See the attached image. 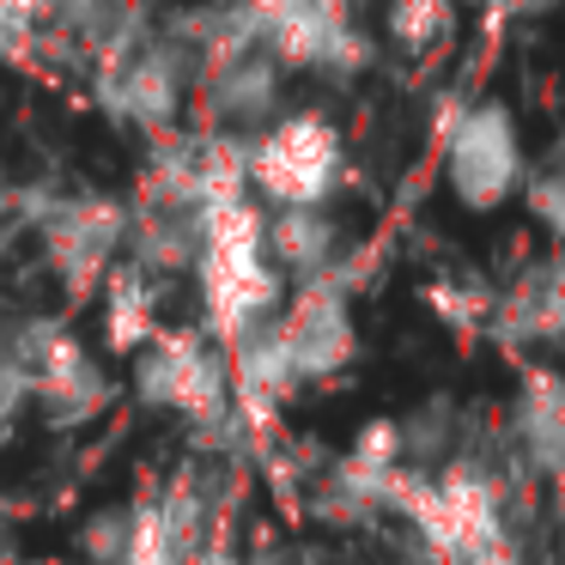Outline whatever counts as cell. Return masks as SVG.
<instances>
[{
  "label": "cell",
  "instance_id": "e0dca14e",
  "mask_svg": "<svg viewBox=\"0 0 565 565\" xmlns=\"http://www.w3.org/2000/svg\"><path fill=\"white\" fill-rule=\"evenodd\" d=\"M38 19H43V0H0V62H13V55L31 50Z\"/></svg>",
  "mask_w": 565,
  "mask_h": 565
},
{
  "label": "cell",
  "instance_id": "7c38bea8",
  "mask_svg": "<svg viewBox=\"0 0 565 565\" xmlns=\"http://www.w3.org/2000/svg\"><path fill=\"white\" fill-rule=\"evenodd\" d=\"M516 438L541 475H565V377L559 371H529L516 395Z\"/></svg>",
  "mask_w": 565,
  "mask_h": 565
},
{
  "label": "cell",
  "instance_id": "2e32d148",
  "mask_svg": "<svg viewBox=\"0 0 565 565\" xmlns=\"http://www.w3.org/2000/svg\"><path fill=\"white\" fill-rule=\"evenodd\" d=\"M523 201H529V213H535L541 232L565 244V171H559V164H547L541 177H529V183H523Z\"/></svg>",
  "mask_w": 565,
  "mask_h": 565
},
{
  "label": "cell",
  "instance_id": "d6986e66",
  "mask_svg": "<svg viewBox=\"0 0 565 565\" xmlns=\"http://www.w3.org/2000/svg\"><path fill=\"white\" fill-rule=\"evenodd\" d=\"M462 7H492V13H499V7H504V0H462Z\"/></svg>",
  "mask_w": 565,
  "mask_h": 565
},
{
  "label": "cell",
  "instance_id": "9a60e30c",
  "mask_svg": "<svg viewBox=\"0 0 565 565\" xmlns=\"http://www.w3.org/2000/svg\"><path fill=\"white\" fill-rule=\"evenodd\" d=\"M431 310L438 317H450L456 329H480V322H492V305H499V292L492 286H480V280H450V286H431Z\"/></svg>",
  "mask_w": 565,
  "mask_h": 565
},
{
  "label": "cell",
  "instance_id": "277c9868",
  "mask_svg": "<svg viewBox=\"0 0 565 565\" xmlns=\"http://www.w3.org/2000/svg\"><path fill=\"white\" fill-rule=\"evenodd\" d=\"M244 7L256 43L280 55V67L347 79L371 62V38L359 31L347 0H244Z\"/></svg>",
  "mask_w": 565,
  "mask_h": 565
},
{
  "label": "cell",
  "instance_id": "ac0fdd59",
  "mask_svg": "<svg viewBox=\"0 0 565 565\" xmlns=\"http://www.w3.org/2000/svg\"><path fill=\"white\" fill-rule=\"evenodd\" d=\"M13 207V189H7V177H0V213Z\"/></svg>",
  "mask_w": 565,
  "mask_h": 565
},
{
  "label": "cell",
  "instance_id": "44dd1931",
  "mask_svg": "<svg viewBox=\"0 0 565 565\" xmlns=\"http://www.w3.org/2000/svg\"><path fill=\"white\" fill-rule=\"evenodd\" d=\"M195 565H232V559H220V553H213V559H195Z\"/></svg>",
  "mask_w": 565,
  "mask_h": 565
},
{
  "label": "cell",
  "instance_id": "30bf717a",
  "mask_svg": "<svg viewBox=\"0 0 565 565\" xmlns=\"http://www.w3.org/2000/svg\"><path fill=\"white\" fill-rule=\"evenodd\" d=\"M492 334L504 341H565V249L529 262L511 292L492 305Z\"/></svg>",
  "mask_w": 565,
  "mask_h": 565
},
{
  "label": "cell",
  "instance_id": "52a82bcc",
  "mask_svg": "<svg viewBox=\"0 0 565 565\" xmlns=\"http://www.w3.org/2000/svg\"><path fill=\"white\" fill-rule=\"evenodd\" d=\"M274 329H280L286 365H292L298 383L334 377V371L353 359L359 334H353V310H347V286L334 274H317V280L298 286V298L286 310H274Z\"/></svg>",
  "mask_w": 565,
  "mask_h": 565
},
{
  "label": "cell",
  "instance_id": "3957f363",
  "mask_svg": "<svg viewBox=\"0 0 565 565\" xmlns=\"http://www.w3.org/2000/svg\"><path fill=\"white\" fill-rule=\"evenodd\" d=\"M244 177L268 207H329L347 177V140L329 116H286L244 140Z\"/></svg>",
  "mask_w": 565,
  "mask_h": 565
},
{
  "label": "cell",
  "instance_id": "7402d4cb",
  "mask_svg": "<svg viewBox=\"0 0 565 565\" xmlns=\"http://www.w3.org/2000/svg\"><path fill=\"white\" fill-rule=\"evenodd\" d=\"M347 7H359V0H347Z\"/></svg>",
  "mask_w": 565,
  "mask_h": 565
},
{
  "label": "cell",
  "instance_id": "7a4b0ae2",
  "mask_svg": "<svg viewBox=\"0 0 565 565\" xmlns=\"http://www.w3.org/2000/svg\"><path fill=\"white\" fill-rule=\"evenodd\" d=\"M189 79H195V62L189 50L171 38V31H128L110 50H98V104L128 128H147V135H164L177 128V110L189 98Z\"/></svg>",
  "mask_w": 565,
  "mask_h": 565
},
{
  "label": "cell",
  "instance_id": "5bb4252c",
  "mask_svg": "<svg viewBox=\"0 0 565 565\" xmlns=\"http://www.w3.org/2000/svg\"><path fill=\"white\" fill-rule=\"evenodd\" d=\"M456 31V0H390V38L426 55Z\"/></svg>",
  "mask_w": 565,
  "mask_h": 565
},
{
  "label": "cell",
  "instance_id": "5b68a950",
  "mask_svg": "<svg viewBox=\"0 0 565 565\" xmlns=\"http://www.w3.org/2000/svg\"><path fill=\"white\" fill-rule=\"evenodd\" d=\"M444 183L468 213H492L523 189V135L499 98L468 104L444 135Z\"/></svg>",
  "mask_w": 565,
  "mask_h": 565
},
{
  "label": "cell",
  "instance_id": "6da1fadb",
  "mask_svg": "<svg viewBox=\"0 0 565 565\" xmlns=\"http://www.w3.org/2000/svg\"><path fill=\"white\" fill-rule=\"evenodd\" d=\"M195 280H201V310H207V334L232 347L244 329L280 310L286 274L274 268L268 244H262V213L249 195L207 207L195 249Z\"/></svg>",
  "mask_w": 565,
  "mask_h": 565
},
{
  "label": "cell",
  "instance_id": "ba28073f",
  "mask_svg": "<svg viewBox=\"0 0 565 565\" xmlns=\"http://www.w3.org/2000/svg\"><path fill=\"white\" fill-rule=\"evenodd\" d=\"M280 86H286V67L274 50H262V43H244V50H225L213 55V62L195 67V79H189V92L201 98V110H207V128H256L274 116V104H280Z\"/></svg>",
  "mask_w": 565,
  "mask_h": 565
},
{
  "label": "cell",
  "instance_id": "4fadbf2b",
  "mask_svg": "<svg viewBox=\"0 0 565 565\" xmlns=\"http://www.w3.org/2000/svg\"><path fill=\"white\" fill-rule=\"evenodd\" d=\"M104 329H110L116 353H135L159 334V292H152L147 268H110V286H104Z\"/></svg>",
  "mask_w": 565,
  "mask_h": 565
},
{
  "label": "cell",
  "instance_id": "8fae6325",
  "mask_svg": "<svg viewBox=\"0 0 565 565\" xmlns=\"http://www.w3.org/2000/svg\"><path fill=\"white\" fill-rule=\"evenodd\" d=\"M262 244H268L274 268L305 286V280H317V274L334 268L341 225H334L329 207H274L268 220H262Z\"/></svg>",
  "mask_w": 565,
  "mask_h": 565
},
{
  "label": "cell",
  "instance_id": "9c48e42d",
  "mask_svg": "<svg viewBox=\"0 0 565 565\" xmlns=\"http://www.w3.org/2000/svg\"><path fill=\"white\" fill-rule=\"evenodd\" d=\"M128 237V213L104 195H67L43 213V249L67 286H92L110 274L116 249Z\"/></svg>",
  "mask_w": 565,
  "mask_h": 565
},
{
  "label": "cell",
  "instance_id": "ffe728a7",
  "mask_svg": "<svg viewBox=\"0 0 565 565\" xmlns=\"http://www.w3.org/2000/svg\"><path fill=\"white\" fill-rule=\"evenodd\" d=\"M553 164H559V171H565V135H559V152H553Z\"/></svg>",
  "mask_w": 565,
  "mask_h": 565
},
{
  "label": "cell",
  "instance_id": "8992f818",
  "mask_svg": "<svg viewBox=\"0 0 565 565\" xmlns=\"http://www.w3.org/2000/svg\"><path fill=\"white\" fill-rule=\"evenodd\" d=\"M135 353V383L152 407L189 414L201 426H220L232 414V371L201 334H152Z\"/></svg>",
  "mask_w": 565,
  "mask_h": 565
}]
</instances>
